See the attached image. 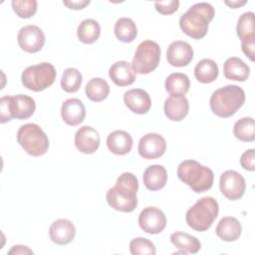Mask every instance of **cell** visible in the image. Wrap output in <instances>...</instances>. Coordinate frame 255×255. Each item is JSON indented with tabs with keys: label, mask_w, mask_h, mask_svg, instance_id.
I'll return each instance as SVG.
<instances>
[{
	"label": "cell",
	"mask_w": 255,
	"mask_h": 255,
	"mask_svg": "<svg viewBox=\"0 0 255 255\" xmlns=\"http://www.w3.org/2000/svg\"><path fill=\"white\" fill-rule=\"evenodd\" d=\"M214 17V8L207 2L192 5L179 18L181 31L190 38L201 39L208 31L209 23Z\"/></svg>",
	"instance_id": "obj_2"
},
{
	"label": "cell",
	"mask_w": 255,
	"mask_h": 255,
	"mask_svg": "<svg viewBox=\"0 0 255 255\" xmlns=\"http://www.w3.org/2000/svg\"><path fill=\"white\" fill-rule=\"evenodd\" d=\"M124 102L128 110L137 115L146 114L151 107L149 95L141 89H131L126 92Z\"/></svg>",
	"instance_id": "obj_17"
},
{
	"label": "cell",
	"mask_w": 255,
	"mask_h": 255,
	"mask_svg": "<svg viewBox=\"0 0 255 255\" xmlns=\"http://www.w3.org/2000/svg\"><path fill=\"white\" fill-rule=\"evenodd\" d=\"M55 67L47 62L27 67L22 75L23 86L33 92H41L52 86L56 80Z\"/></svg>",
	"instance_id": "obj_7"
},
{
	"label": "cell",
	"mask_w": 255,
	"mask_h": 255,
	"mask_svg": "<svg viewBox=\"0 0 255 255\" xmlns=\"http://www.w3.org/2000/svg\"><path fill=\"white\" fill-rule=\"evenodd\" d=\"M166 59L173 67H185L193 59V49L187 42L174 41L167 48Z\"/></svg>",
	"instance_id": "obj_14"
},
{
	"label": "cell",
	"mask_w": 255,
	"mask_h": 255,
	"mask_svg": "<svg viewBox=\"0 0 255 255\" xmlns=\"http://www.w3.org/2000/svg\"><path fill=\"white\" fill-rule=\"evenodd\" d=\"M109 150L117 155L128 154L132 148V137L125 130H115L107 137Z\"/></svg>",
	"instance_id": "obj_21"
},
{
	"label": "cell",
	"mask_w": 255,
	"mask_h": 255,
	"mask_svg": "<svg viewBox=\"0 0 255 255\" xmlns=\"http://www.w3.org/2000/svg\"><path fill=\"white\" fill-rule=\"evenodd\" d=\"M242 52L249 58L250 61L255 60V36L247 37L241 40Z\"/></svg>",
	"instance_id": "obj_38"
},
{
	"label": "cell",
	"mask_w": 255,
	"mask_h": 255,
	"mask_svg": "<svg viewBox=\"0 0 255 255\" xmlns=\"http://www.w3.org/2000/svg\"><path fill=\"white\" fill-rule=\"evenodd\" d=\"M233 134L241 141L250 142L255 139L254 119L245 117L238 120L233 127Z\"/></svg>",
	"instance_id": "obj_31"
},
{
	"label": "cell",
	"mask_w": 255,
	"mask_h": 255,
	"mask_svg": "<svg viewBox=\"0 0 255 255\" xmlns=\"http://www.w3.org/2000/svg\"><path fill=\"white\" fill-rule=\"evenodd\" d=\"M223 73L226 79L244 82L250 75V68L240 58H228L223 64Z\"/></svg>",
	"instance_id": "obj_24"
},
{
	"label": "cell",
	"mask_w": 255,
	"mask_h": 255,
	"mask_svg": "<svg viewBox=\"0 0 255 255\" xmlns=\"http://www.w3.org/2000/svg\"><path fill=\"white\" fill-rule=\"evenodd\" d=\"M8 253L9 254H33V251L29 249L27 246L15 245L9 250Z\"/></svg>",
	"instance_id": "obj_40"
},
{
	"label": "cell",
	"mask_w": 255,
	"mask_h": 255,
	"mask_svg": "<svg viewBox=\"0 0 255 255\" xmlns=\"http://www.w3.org/2000/svg\"><path fill=\"white\" fill-rule=\"evenodd\" d=\"M194 76L202 84L212 83L218 77V66L211 59H202L194 68Z\"/></svg>",
	"instance_id": "obj_25"
},
{
	"label": "cell",
	"mask_w": 255,
	"mask_h": 255,
	"mask_svg": "<svg viewBox=\"0 0 255 255\" xmlns=\"http://www.w3.org/2000/svg\"><path fill=\"white\" fill-rule=\"evenodd\" d=\"M61 117L63 121L72 127L83 123L86 117V108L79 99H68L61 107Z\"/></svg>",
	"instance_id": "obj_18"
},
{
	"label": "cell",
	"mask_w": 255,
	"mask_h": 255,
	"mask_svg": "<svg viewBox=\"0 0 255 255\" xmlns=\"http://www.w3.org/2000/svg\"><path fill=\"white\" fill-rule=\"evenodd\" d=\"M236 32L240 40L255 36V22L253 12H245L239 17L236 26Z\"/></svg>",
	"instance_id": "obj_33"
},
{
	"label": "cell",
	"mask_w": 255,
	"mask_h": 255,
	"mask_svg": "<svg viewBox=\"0 0 255 255\" xmlns=\"http://www.w3.org/2000/svg\"><path fill=\"white\" fill-rule=\"evenodd\" d=\"M242 227L240 222L231 216L223 217L219 220L215 232L216 235L223 241L233 242L237 240L241 235Z\"/></svg>",
	"instance_id": "obj_23"
},
{
	"label": "cell",
	"mask_w": 255,
	"mask_h": 255,
	"mask_svg": "<svg viewBox=\"0 0 255 255\" xmlns=\"http://www.w3.org/2000/svg\"><path fill=\"white\" fill-rule=\"evenodd\" d=\"M224 3L226 4V5H228L229 7H231V8H239L240 6H243V5H245L246 3H247V1L246 0H242V1H224Z\"/></svg>",
	"instance_id": "obj_41"
},
{
	"label": "cell",
	"mask_w": 255,
	"mask_h": 255,
	"mask_svg": "<svg viewBox=\"0 0 255 255\" xmlns=\"http://www.w3.org/2000/svg\"><path fill=\"white\" fill-rule=\"evenodd\" d=\"M100 134L90 126L80 128L75 134V145L77 149L85 154L94 153L100 146Z\"/></svg>",
	"instance_id": "obj_15"
},
{
	"label": "cell",
	"mask_w": 255,
	"mask_h": 255,
	"mask_svg": "<svg viewBox=\"0 0 255 255\" xmlns=\"http://www.w3.org/2000/svg\"><path fill=\"white\" fill-rule=\"evenodd\" d=\"M170 241L176 248L191 254L197 253L201 248L200 241L196 237L185 232L172 233L170 235Z\"/></svg>",
	"instance_id": "obj_30"
},
{
	"label": "cell",
	"mask_w": 255,
	"mask_h": 255,
	"mask_svg": "<svg viewBox=\"0 0 255 255\" xmlns=\"http://www.w3.org/2000/svg\"><path fill=\"white\" fill-rule=\"evenodd\" d=\"M63 4L73 10H81L90 4L89 0H78V1H63Z\"/></svg>",
	"instance_id": "obj_39"
},
{
	"label": "cell",
	"mask_w": 255,
	"mask_h": 255,
	"mask_svg": "<svg viewBox=\"0 0 255 255\" xmlns=\"http://www.w3.org/2000/svg\"><path fill=\"white\" fill-rule=\"evenodd\" d=\"M164 87L170 96H184L190 87L189 78L183 73H172L166 78Z\"/></svg>",
	"instance_id": "obj_26"
},
{
	"label": "cell",
	"mask_w": 255,
	"mask_h": 255,
	"mask_svg": "<svg viewBox=\"0 0 255 255\" xmlns=\"http://www.w3.org/2000/svg\"><path fill=\"white\" fill-rule=\"evenodd\" d=\"M17 41L23 51L27 53H37L45 44V34L38 26L28 25L19 30Z\"/></svg>",
	"instance_id": "obj_10"
},
{
	"label": "cell",
	"mask_w": 255,
	"mask_h": 255,
	"mask_svg": "<svg viewBox=\"0 0 255 255\" xmlns=\"http://www.w3.org/2000/svg\"><path fill=\"white\" fill-rule=\"evenodd\" d=\"M114 31L117 39L123 43L132 42L137 35L135 23L128 17L120 18L115 24Z\"/></svg>",
	"instance_id": "obj_29"
},
{
	"label": "cell",
	"mask_w": 255,
	"mask_h": 255,
	"mask_svg": "<svg viewBox=\"0 0 255 255\" xmlns=\"http://www.w3.org/2000/svg\"><path fill=\"white\" fill-rule=\"evenodd\" d=\"M177 176L187 184L194 192L201 193L209 190L213 185V171L198 161L187 159L180 162L177 166Z\"/></svg>",
	"instance_id": "obj_4"
},
{
	"label": "cell",
	"mask_w": 255,
	"mask_h": 255,
	"mask_svg": "<svg viewBox=\"0 0 255 255\" xmlns=\"http://www.w3.org/2000/svg\"><path fill=\"white\" fill-rule=\"evenodd\" d=\"M138 225L148 234H158L166 226V217L159 208L148 206L140 211Z\"/></svg>",
	"instance_id": "obj_11"
},
{
	"label": "cell",
	"mask_w": 255,
	"mask_h": 255,
	"mask_svg": "<svg viewBox=\"0 0 255 255\" xmlns=\"http://www.w3.org/2000/svg\"><path fill=\"white\" fill-rule=\"evenodd\" d=\"M137 189L136 176L131 172H124L117 178L116 185L107 191V202L118 211L131 212L137 206Z\"/></svg>",
	"instance_id": "obj_1"
},
{
	"label": "cell",
	"mask_w": 255,
	"mask_h": 255,
	"mask_svg": "<svg viewBox=\"0 0 255 255\" xmlns=\"http://www.w3.org/2000/svg\"><path fill=\"white\" fill-rule=\"evenodd\" d=\"M17 141L21 147L32 156H41L48 151L49 139L40 126L26 124L17 131Z\"/></svg>",
	"instance_id": "obj_6"
},
{
	"label": "cell",
	"mask_w": 255,
	"mask_h": 255,
	"mask_svg": "<svg viewBox=\"0 0 255 255\" xmlns=\"http://www.w3.org/2000/svg\"><path fill=\"white\" fill-rule=\"evenodd\" d=\"M129 252L132 255H154L156 250L154 244L148 239L136 237L129 243Z\"/></svg>",
	"instance_id": "obj_35"
},
{
	"label": "cell",
	"mask_w": 255,
	"mask_h": 255,
	"mask_svg": "<svg viewBox=\"0 0 255 255\" xmlns=\"http://www.w3.org/2000/svg\"><path fill=\"white\" fill-rule=\"evenodd\" d=\"M219 205L216 199L211 196H204L198 199L185 214L187 225L195 231H207L217 218Z\"/></svg>",
	"instance_id": "obj_5"
},
{
	"label": "cell",
	"mask_w": 255,
	"mask_h": 255,
	"mask_svg": "<svg viewBox=\"0 0 255 255\" xmlns=\"http://www.w3.org/2000/svg\"><path fill=\"white\" fill-rule=\"evenodd\" d=\"M11 5L18 17L28 19L34 16L37 12L38 3L36 0H13Z\"/></svg>",
	"instance_id": "obj_34"
},
{
	"label": "cell",
	"mask_w": 255,
	"mask_h": 255,
	"mask_svg": "<svg viewBox=\"0 0 255 255\" xmlns=\"http://www.w3.org/2000/svg\"><path fill=\"white\" fill-rule=\"evenodd\" d=\"M50 239L58 245L71 243L76 235V228L72 221L60 218L55 220L49 227Z\"/></svg>",
	"instance_id": "obj_16"
},
{
	"label": "cell",
	"mask_w": 255,
	"mask_h": 255,
	"mask_svg": "<svg viewBox=\"0 0 255 255\" xmlns=\"http://www.w3.org/2000/svg\"><path fill=\"white\" fill-rule=\"evenodd\" d=\"M245 93L236 85L224 86L212 93L210 97V109L214 115L220 118H230L244 104Z\"/></svg>",
	"instance_id": "obj_3"
},
{
	"label": "cell",
	"mask_w": 255,
	"mask_h": 255,
	"mask_svg": "<svg viewBox=\"0 0 255 255\" xmlns=\"http://www.w3.org/2000/svg\"><path fill=\"white\" fill-rule=\"evenodd\" d=\"M101 34V27L98 21L94 19L83 20L77 29L78 39L84 44L95 43Z\"/></svg>",
	"instance_id": "obj_27"
},
{
	"label": "cell",
	"mask_w": 255,
	"mask_h": 255,
	"mask_svg": "<svg viewBox=\"0 0 255 255\" xmlns=\"http://www.w3.org/2000/svg\"><path fill=\"white\" fill-rule=\"evenodd\" d=\"M179 6L178 0H167V1H159L154 3L155 10L162 15H170L177 11Z\"/></svg>",
	"instance_id": "obj_36"
},
{
	"label": "cell",
	"mask_w": 255,
	"mask_h": 255,
	"mask_svg": "<svg viewBox=\"0 0 255 255\" xmlns=\"http://www.w3.org/2000/svg\"><path fill=\"white\" fill-rule=\"evenodd\" d=\"M109 76L114 84L119 87L129 86L135 81V73L131 68V64L127 61L114 63L110 67Z\"/></svg>",
	"instance_id": "obj_19"
},
{
	"label": "cell",
	"mask_w": 255,
	"mask_h": 255,
	"mask_svg": "<svg viewBox=\"0 0 255 255\" xmlns=\"http://www.w3.org/2000/svg\"><path fill=\"white\" fill-rule=\"evenodd\" d=\"M161 50L159 45L151 40L139 43L134 53L131 68L135 74L146 75L156 69L159 64Z\"/></svg>",
	"instance_id": "obj_8"
},
{
	"label": "cell",
	"mask_w": 255,
	"mask_h": 255,
	"mask_svg": "<svg viewBox=\"0 0 255 255\" xmlns=\"http://www.w3.org/2000/svg\"><path fill=\"white\" fill-rule=\"evenodd\" d=\"M219 188L227 199L238 200L246 189L245 178L235 170H226L220 175Z\"/></svg>",
	"instance_id": "obj_9"
},
{
	"label": "cell",
	"mask_w": 255,
	"mask_h": 255,
	"mask_svg": "<svg viewBox=\"0 0 255 255\" xmlns=\"http://www.w3.org/2000/svg\"><path fill=\"white\" fill-rule=\"evenodd\" d=\"M164 114L170 121H182L188 114L189 104L184 96H170L164 101Z\"/></svg>",
	"instance_id": "obj_20"
},
{
	"label": "cell",
	"mask_w": 255,
	"mask_h": 255,
	"mask_svg": "<svg viewBox=\"0 0 255 255\" xmlns=\"http://www.w3.org/2000/svg\"><path fill=\"white\" fill-rule=\"evenodd\" d=\"M142 180L144 186L151 191H156L164 187L167 181V171L165 167L159 164H153L146 167L143 172Z\"/></svg>",
	"instance_id": "obj_22"
},
{
	"label": "cell",
	"mask_w": 255,
	"mask_h": 255,
	"mask_svg": "<svg viewBox=\"0 0 255 255\" xmlns=\"http://www.w3.org/2000/svg\"><path fill=\"white\" fill-rule=\"evenodd\" d=\"M241 166L248 171L255 170V149L250 148L244 151L240 157Z\"/></svg>",
	"instance_id": "obj_37"
},
{
	"label": "cell",
	"mask_w": 255,
	"mask_h": 255,
	"mask_svg": "<svg viewBox=\"0 0 255 255\" xmlns=\"http://www.w3.org/2000/svg\"><path fill=\"white\" fill-rule=\"evenodd\" d=\"M137 150L139 155L144 159L158 158L166 150V141L161 134L149 132L139 139Z\"/></svg>",
	"instance_id": "obj_12"
},
{
	"label": "cell",
	"mask_w": 255,
	"mask_h": 255,
	"mask_svg": "<svg viewBox=\"0 0 255 255\" xmlns=\"http://www.w3.org/2000/svg\"><path fill=\"white\" fill-rule=\"evenodd\" d=\"M85 93L89 100L99 103L108 98L110 94V87L106 80L102 78H93L87 83Z\"/></svg>",
	"instance_id": "obj_28"
},
{
	"label": "cell",
	"mask_w": 255,
	"mask_h": 255,
	"mask_svg": "<svg viewBox=\"0 0 255 255\" xmlns=\"http://www.w3.org/2000/svg\"><path fill=\"white\" fill-rule=\"evenodd\" d=\"M11 120H26L33 116L36 110L35 100L27 95L6 96Z\"/></svg>",
	"instance_id": "obj_13"
},
{
	"label": "cell",
	"mask_w": 255,
	"mask_h": 255,
	"mask_svg": "<svg viewBox=\"0 0 255 255\" xmlns=\"http://www.w3.org/2000/svg\"><path fill=\"white\" fill-rule=\"evenodd\" d=\"M83 77L81 72L75 68H68L63 72L61 87L67 93H76L82 85Z\"/></svg>",
	"instance_id": "obj_32"
}]
</instances>
